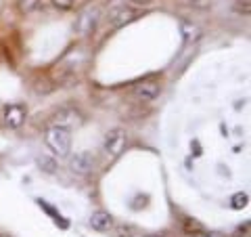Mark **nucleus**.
Returning <instances> with one entry per match:
<instances>
[{
	"instance_id": "obj_10",
	"label": "nucleus",
	"mask_w": 251,
	"mask_h": 237,
	"mask_svg": "<svg viewBox=\"0 0 251 237\" xmlns=\"http://www.w3.org/2000/svg\"><path fill=\"white\" fill-rule=\"evenodd\" d=\"M77 122H80V114H77L75 109H59L57 120H54L57 126H65V128H72Z\"/></svg>"
},
{
	"instance_id": "obj_3",
	"label": "nucleus",
	"mask_w": 251,
	"mask_h": 237,
	"mask_svg": "<svg viewBox=\"0 0 251 237\" xmlns=\"http://www.w3.org/2000/svg\"><path fill=\"white\" fill-rule=\"evenodd\" d=\"M138 15H140V11L136 9V6L124 2V4H117V6H113V9H109L107 21H109L111 28H122V26H126V23L134 21Z\"/></svg>"
},
{
	"instance_id": "obj_2",
	"label": "nucleus",
	"mask_w": 251,
	"mask_h": 237,
	"mask_svg": "<svg viewBox=\"0 0 251 237\" xmlns=\"http://www.w3.org/2000/svg\"><path fill=\"white\" fill-rule=\"evenodd\" d=\"M128 145V132L124 128H111L103 139V151L107 157H120Z\"/></svg>"
},
{
	"instance_id": "obj_15",
	"label": "nucleus",
	"mask_w": 251,
	"mask_h": 237,
	"mask_svg": "<svg viewBox=\"0 0 251 237\" xmlns=\"http://www.w3.org/2000/svg\"><path fill=\"white\" fill-rule=\"evenodd\" d=\"M251 11V6H249V0H237V13H243L247 17Z\"/></svg>"
},
{
	"instance_id": "obj_11",
	"label": "nucleus",
	"mask_w": 251,
	"mask_h": 237,
	"mask_svg": "<svg viewBox=\"0 0 251 237\" xmlns=\"http://www.w3.org/2000/svg\"><path fill=\"white\" fill-rule=\"evenodd\" d=\"M82 2L84 0H50V4L59 11H74L75 6H80Z\"/></svg>"
},
{
	"instance_id": "obj_1",
	"label": "nucleus",
	"mask_w": 251,
	"mask_h": 237,
	"mask_svg": "<svg viewBox=\"0 0 251 237\" xmlns=\"http://www.w3.org/2000/svg\"><path fill=\"white\" fill-rule=\"evenodd\" d=\"M44 141L54 155L69 157V153H72V130L65 126H50L44 134Z\"/></svg>"
},
{
	"instance_id": "obj_5",
	"label": "nucleus",
	"mask_w": 251,
	"mask_h": 237,
	"mask_svg": "<svg viewBox=\"0 0 251 237\" xmlns=\"http://www.w3.org/2000/svg\"><path fill=\"white\" fill-rule=\"evenodd\" d=\"M94 166H97V157H94L90 151H80V153L69 157V170H72L74 175L86 177L94 170Z\"/></svg>"
},
{
	"instance_id": "obj_14",
	"label": "nucleus",
	"mask_w": 251,
	"mask_h": 237,
	"mask_svg": "<svg viewBox=\"0 0 251 237\" xmlns=\"http://www.w3.org/2000/svg\"><path fill=\"white\" fill-rule=\"evenodd\" d=\"M188 6H195V9H207L211 0H184Z\"/></svg>"
},
{
	"instance_id": "obj_16",
	"label": "nucleus",
	"mask_w": 251,
	"mask_h": 237,
	"mask_svg": "<svg viewBox=\"0 0 251 237\" xmlns=\"http://www.w3.org/2000/svg\"><path fill=\"white\" fill-rule=\"evenodd\" d=\"M193 237H226V235L220 231H209V233H195Z\"/></svg>"
},
{
	"instance_id": "obj_13",
	"label": "nucleus",
	"mask_w": 251,
	"mask_h": 237,
	"mask_svg": "<svg viewBox=\"0 0 251 237\" xmlns=\"http://www.w3.org/2000/svg\"><path fill=\"white\" fill-rule=\"evenodd\" d=\"M247 202H249V195L247 193H234L230 197V208L232 210H243L247 206Z\"/></svg>"
},
{
	"instance_id": "obj_18",
	"label": "nucleus",
	"mask_w": 251,
	"mask_h": 237,
	"mask_svg": "<svg viewBox=\"0 0 251 237\" xmlns=\"http://www.w3.org/2000/svg\"><path fill=\"white\" fill-rule=\"evenodd\" d=\"M145 237H163V235H145Z\"/></svg>"
},
{
	"instance_id": "obj_4",
	"label": "nucleus",
	"mask_w": 251,
	"mask_h": 237,
	"mask_svg": "<svg viewBox=\"0 0 251 237\" xmlns=\"http://www.w3.org/2000/svg\"><path fill=\"white\" fill-rule=\"evenodd\" d=\"M99 17H100L99 6H86V9L80 11V15L75 17V31L80 36H90L92 31L97 30Z\"/></svg>"
},
{
	"instance_id": "obj_17",
	"label": "nucleus",
	"mask_w": 251,
	"mask_h": 237,
	"mask_svg": "<svg viewBox=\"0 0 251 237\" xmlns=\"http://www.w3.org/2000/svg\"><path fill=\"white\" fill-rule=\"evenodd\" d=\"M130 2H134V4H145V6H147V4H151L153 0H130Z\"/></svg>"
},
{
	"instance_id": "obj_9",
	"label": "nucleus",
	"mask_w": 251,
	"mask_h": 237,
	"mask_svg": "<svg viewBox=\"0 0 251 237\" xmlns=\"http://www.w3.org/2000/svg\"><path fill=\"white\" fill-rule=\"evenodd\" d=\"M90 227L97 229V231H109V229L113 227V216L109 214V212H105V210L92 212V216H90Z\"/></svg>"
},
{
	"instance_id": "obj_8",
	"label": "nucleus",
	"mask_w": 251,
	"mask_h": 237,
	"mask_svg": "<svg viewBox=\"0 0 251 237\" xmlns=\"http://www.w3.org/2000/svg\"><path fill=\"white\" fill-rule=\"evenodd\" d=\"M180 31H182V38H184V46L195 44L197 40H201V36H203V30L195 21H188V19L180 21Z\"/></svg>"
},
{
	"instance_id": "obj_6",
	"label": "nucleus",
	"mask_w": 251,
	"mask_h": 237,
	"mask_svg": "<svg viewBox=\"0 0 251 237\" xmlns=\"http://www.w3.org/2000/svg\"><path fill=\"white\" fill-rule=\"evenodd\" d=\"M159 94H161V84H159V80H155V78H147V80L138 82L134 86V97L138 101H145V103H151Z\"/></svg>"
},
{
	"instance_id": "obj_7",
	"label": "nucleus",
	"mask_w": 251,
	"mask_h": 237,
	"mask_svg": "<svg viewBox=\"0 0 251 237\" xmlns=\"http://www.w3.org/2000/svg\"><path fill=\"white\" fill-rule=\"evenodd\" d=\"M27 118V109L21 103H11L2 109V122L6 128H19Z\"/></svg>"
},
{
	"instance_id": "obj_12",
	"label": "nucleus",
	"mask_w": 251,
	"mask_h": 237,
	"mask_svg": "<svg viewBox=\"0 0 251 237\" xmlns=\"http://www.w3.org/2000/svg\"><path fill=\"white\" fill-rule=\"evenodd\" d=\"M38 166H40V170H44L46 175H52V172H57V162H54L52 157L40 155V157H38Z\"/></svg>"
}]
</instances>
